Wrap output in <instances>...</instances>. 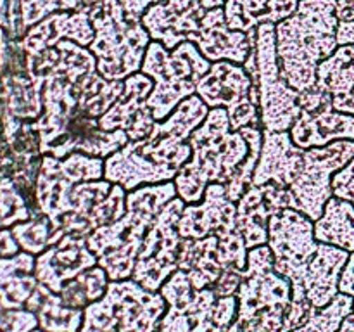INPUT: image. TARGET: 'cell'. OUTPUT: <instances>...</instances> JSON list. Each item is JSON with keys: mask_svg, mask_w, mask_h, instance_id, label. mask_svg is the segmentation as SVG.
<instances>
[{"mask_svg": "<svg viewBox=\"0 0 354 332\" xmlns=\"http://www.w3.org/2000/svg\"><path fill=\"white\" fill-rule=\"evenodd\" d=\"M337 0H299L297 10L275 24L280 76L297 92L317 85V69L339 47Z\"/></svg>", "mask_w": 354, "mask_h": 332, "instance_id": "1", "label": "cell"}, {"mask_svg": "<svg viewBox=\"0 0 354 332\" xmlns=\"http://www.w3.org/2000/svg\"><path fill=\"white\" fill-rule=\"evenodd\" d=\"M189 144L192 156L173 180L176 194L187 204L201 203L209 183L227 185L249 156V142L241 130H232L225 107L209 109L189 137Z\"/></svg>", "mask_w": 354, "mask_h": 332, "instance_id": "2", "label": "cell"}, {"mask_svg": "<svg viewBox=\"0 0 354 332\" xmlns=\"http://www.w3.org/2000/svg\"><path fill=\"white\" fill-rule=\"evenodd\" d=\"M176 194L175 182L149 183L127 192V211L109 225L99 227L86 237V244L97 256L109 280L131 279L138 251L149 228L162 208Z\"/></svg>", "mask_w": 354, "mask_h": 332, "instance_id": "3", "label": "cell"}, {"mask_svg": "<svg viewBox=\"0 0 354 332\" xmlns=\"http://www.w3.org/2000/svg\"><path fill=\"white\" fill-rule=\"evenodd\" d=\"M235 296L237 317L227 332H282L292 286L275 270L268 244L249 249L248 266Z\"/></svg>", "mask_w": 354, "mask_h": 332, "instance_id": "4", "label": "cell"}, {"mask_svg": "<svg viewBox=\"0 0 354 332\" xmlns=\"http://www.w3.org/2000/svg\"><path fill=\"white\" fill-rule=\"evenodd\" d=\"M93 37L88 48L97 59V71L111 82H124L140 71L151 35L142 19H135L116 0H93L88 9Z\"/></svg>", "mask_w": 354, "mask_h": 332, "instance_id": "5", "label": "cell"}, {"mask_svg": "<svg viewBox=\"0 0 354 332\" xmlns=\"http://www.w3.org/2000/svg\"><path fill=\"white\" fill-rule=\"evenodd\" d=\"M207 61L194 42H183L168 50L159 42H151L140 71L154 80V89L147 99L156 121H162L187 97L194 95L199 80L209 71Z\"/></svg>", "mask_w": 354, "mask_h": 332, "instance_id": "6", "label": "cell"}, {"mask_svg": "<svg viewBox=\"0 0 354 332\" xmlns=\"http://www.w3.org/2000/svg\"><path fill=\"white\" fill-rule=\"evenodd\" d=\"M159 293L168 303L156 332H227L237 317V296L218 297L211 287L196 289L176 270Z\"/></svg>", "mask_w": 354, "mask_h": 332, "instance_id": "7", "label": "cell"}, {"mask_svg": "<svg viewBox=\"0 0 354 332\" xmlns=\"http://www.w3.org/2000/svg\"><path fill=\"white\" fill-rule=\"evenodd\" d=\"M256 61H258L259 116L265 130H290L301 114L299 92L280 76L277 54L275 24L263 23L256 28Z\"/></svg>", "mask_w": 354, "mask_h": 332, "instance_id": "8", "label": "cell"}, {"mask_svg": "<svg viewBox=\"0 0 354 332\" xmlns=\"http://www.w3.org/2000/svg\"><path fill=\"white\" fill-rule=\"evenodd\" d=\"M268 246L275 259V270L289 279L292 301H304V277L318 249L315 221L301 211L283 208L270 218Z\"/></svg>", "mask_w": 354, "mask_h": 332, "instance_id": "9", "label": "cell"}, {"mask_svg": "<svg viewBox=\"0 0 354 332\" xmlns=\"http://www.w3.org/2000/svg\"><path fill=\"white\" fill-rule=\"evenodd\" d=\"M185 204V201L178 196L169 201L142 242L131 279L144 289L159 290L162 284L178 270V256L183 242L178 232V221Z\"/></svg>", "mask_w": 354, "mask_h": 332, "instance_id": "10", "label": "cell"}, {"mask_svg": "<svg viewBox=\"0 0 354 332\" xmlns=\"http://www.w3.org/2000/svg\"><path fill=\"white\" fill-rule=\"evenodd\" d=\"M354 158V140H335L325 147L306 149L299 173L289 187L294 210L317 221L324 214L332 192V176Z\"/></svg>", "mask_w": 354, "mask_h": 332, "instance_id": "11", "label": "cell"}, {"mask_svg": "<svg viewBox=\"0 0 354 332\" xmlns=\"http://www.w3.org/2000/svg\"><path fill=\"white\" fill-rule=\"evenodd\" d=\"M100 178H104V158L88 156L80 151L71 152L62 159L45 154L35 183L37 210L50 218L55 228L59 218L64 214L73 187L80 182Z\"/></svg>", "mask_w": 354, "mask_h": 332, "instance_id": "12", "label": "cell"}, {"mask_svg": "<svg viewBox=\"0 0 354 332\" xmlns=\"http://www.w3.org/2000/svg\"><path fill=\"white\" fill-rule=\"evenodd\" d=\"M258 85L252 83L248 69L232 61L211 62V68L197 83L196 93L213 107L228 111L232 130L244 127H263L259 107L252 100V92Z\"/></svg>", "mask_w": 354, "mask_h": 332, "instance_id": "13", "label": "cell"}, {"mask_svg": "<svg viewBox=\"0 0 354 332\" xmlns=\"http://www.w3.org/2000/svg\"><path fill=\"white\" fill-rule=\"evenodd\" d=\"M154 89V80L142 71L124 80V89L116 102L99 118L102 130H124L130 140H142L154 130L156 120L149 109L147 99Z\"/></svg>", "mask_w": 354, "mask_h": 332, "instance_id": "14", "label": "cell"}, {"mask_svg": "<svg viewBox=\"0 0 354 332\" xmlns=\"http://www.w3.org/2000/svg\"><path fill=\"white\" fill-rule=\"evenodd\" d=\"M207 9L203 0H158L142 16V24L152 42L173 50L183 42H192Z\"/></svg>", "mask_w": 354, "mask_h": 332, "instance_id": "15", "label": "cell"}, {"mask_svg": "<svg viewBox=\"0 0 354 332\" xmlns=\"http://www.w3.org/2000/svg\"><path fill=\"white\" fill-rule=\"evenodd\" d=\"M283 208H292L294 197L289 187L275 183L251 185L237 203V228L248 249L268 244L270 218Z\"/></svg>", "mask_w": 354, "mask_h": 332, "instance_id": "16", "label": "cell"}, {"mask_svg": "<svg viewBox=\"0 0 354 332\" xmlns=\"http://www.w3.org/2000/svg\"><path fill=\"white\" fill-rule=\"evenodd\" d=\"M118 315V332H156L168 303L159 290H147L133 279L111 280Z\"/></svg>", "mask_w": 354, "mask_h": 332, "instance_id": "17", "label": "cell"}, {"mask_svg": "<svg viewBox=\"0 0 354 332\" xmlns=\"http://www.w3.org/2000/svg\"><path fill=\"white\" fill-rule=\"evenodd\" d=\"M97 265V256L86 239L64 235L57 244L40 252L35 263V277L52 293H61L66 282Z\"/></svg>", "mask_w": 354, "mask_h": 332, "instance_id": "18", "label": "cell"}, {"mask_svg": "<svg viewBox=\"0 0 354 332\" xmlns=\"http://www.w3.org/2000/svg\"><path fill=\"white\" fill-rule=\"evenodd\" d=\"M192 42L207 61H232L235 64H244L256 45V30L249 33L232 30L225 19L223 7H216L204 14L199 31Z\"/></svg>", "mask_w": 354, "mask_h": 332, "instance_id": "19", "label": "cell"}, {"mask_svg": "<svg viewBox=\"0 0 354 332\" xmlns=\"http://www.w3.org/2000/svg\"><path fill=\"white\" fill-rule=\"evenodd\" d=\"M289 133L294 144L304 151L325 147L335 140H354V116L335 111L332 102L315 109H301Z\"/></svg>", "mask_w": 354, "mask_h": 332, "instance_id": "20", "label": "cell"}, {"mask_svg": "<svg viewBox=\"0 0 354 332\" xmlns=\"http://www.w3.org/2000/svg\"><path fill=\"white\" fill-rule=\"evenodd\" d=\"M304 149L297 147L287 131H270L263 128V147L258 166L252 175V185L275 183L290 187L299 173Z\"/></svg>", "mask_w": 354, "mask_h": 332, "instance_id": "21", "label": "cell"}, {"mask_svg": "<svg viewBox=\"0 0 354 332\" xmlns=\"http://www.w3.org/2000/svg\"><path fill=\"white\" fill-rule=\"evenodd\" d=\"M237 203L227 196L225 183H209L204 199L197 204H185L178 221V232L183 239H203L218 228L235 223Z\"/></svg>", "mask_w": 354, "mask_h": 332, "instance_id": "22", "label": "cell"}, {"mask_svg": "<svg viewBox=\"0 0 354 332\" xmlns=\"http://www.w3.org/2000/svg\"><path fill=\"white\" fill-rule=\"evenodd\" d=\"M95 31L88 12L85 10H66V12L50 14L30 28L23 40L26 55H37L48 47H54L61 40H73L76 44L88 47L92 44Z\"/></svg>", "mask_w": 354, "mask_h": 332, "instance_id": "23", "label": "cell"}, {"mask_svg": "<svg viewBox=\"0 0 354 332\" xmlns=\"http://www.w3.org/2000/svg\"><path fill=\"white\" fill-rule=\"evenodd\" d=\"M349 251L337 246L318 242L304 277V294L313 306L324 308L339 294V280L348 263Z\"/></svg>", "mask_w": 354, "mask_h": 332, "instance_id": "24", "label": "cell"}, {"mask_svg": "<svg viewBox=\"0 0 354 332\" xmlns=\"http://www.w3.org/2000/svg\"><path fill=\"white\" fill-rule=\"evenodd\" d=\"M317 85L330 93L335 111L354 116V44L339 45L318 64Z\"/></svg>", "mask_w": 354, "mask_h": 332, "instance_id": "25", "label": "cell"}, {"mask_svg": "<svg viewBox=\"0 0 354 332\" xmlns=\"http://www.w3.org/2000/svg\"><path fill=\"white\" fill-rule=\"evenodd\" d=\"M178 270L187 272L196 289L213 287L225 270L223 258L218 248V235L209 234L203 239H183Z\"/></svg>", "mask_w": 354, "mask_h": 332, "instance_id": "26", "label": "cell"}, {"mask_svg": "<svg viewBox=\"0 0 354 332\" xmlns=\"http://www.w3.org/2000/svg\"><path fill=\"white\" fill-rule=\"evenodd\" d=\"M299 0H227L225 19L232 30H256L263 23L279 24L297 10Z\"/></svg>", "mask_w": 354, "mask_h": 332, "instance_id": "27", "label": "cell"}, {"mask_svg": "<svg viewBox=\"0 0 354 332\" xmlns=\"http://www.w3.org/2000/svg\"><path fill=\"white\" fill-rule=\"evenodd\" d=\"M26 306L30 311H35L38 325L44 332H78L83 324L82 308L66 304L61 294L52 293L40 282L28 299Z\"/></svg>", "mask_w": 354, "mask_h": 332, "instance_id": "28", "label": "cell"}, {"mask_svg": "<svg viewBox=\"0 0 354 332\" xmlns=\"http://www.w3.org/2000/svg\"><path fill=\"white\" fill-rule=\"evenodd\" d=\"M315 237L318 242L354 251V204L332 196L325 204L324 214L315 221Z\"/></svg>", "mask_w": 354, "mask_h": 332, "instance_id": "29", "label": "cell"}, {"mask_svg": "<svg viewBox=\"0 0 354 332\" xmlns=\"http://www.w3.org/2000/svg\"><path fill=\"white\" fill-rule=\"evenodd\" d=\"M109 275L102 266L95 265L92 268L85 270L75 277L73 280L64 284L61 289V297L66 304L73 308H85L93 301L100 299L106 294L109 286Z\"/></svg>", "mask_w": 354, "mask_h": 332, "instance_id": "30", "label": "cell"}, {"mask_svg": "<svg viewBox=\"0 0 354 332\" xmlns=\"http://www.w3.org/2000/svg\"><path fill=\"white\" fill-rule=\"evenodd\" d=\"M12 235L24 251L31 255H40L50 246L57 244L64 237V232L55 230L50 218L45 216L44 213H38L33 214L30 221L16 225L12 228Z\"/></svg>", "mask_w": 354, "mask_h": 332, "instance_id": "31", "label": "cell"}, {"mask_svg": "<svg viewBox=\"0 0 354 332\" xmlns=\"http://www.w3.org/2000/svg\"><path fill=\"white\" fill-rule=\"evenodd\" d=\"M354 297L339 293L327 306L317 308L310 320L292 332H337L342 320L353 313Z\"/></svg>", "mask_w": 354, "mask_h": 332, "instance_id": "32", "label": "cell"}, {"mask_svg": "<svg viewBox=\"0 0 354 332\" xmlns=\"http://www.w3.org/2000/svg\"><path fill=\"white\" fill-rule=\"evenodd\" d=\"M78 332H118L116 304L109 290L83 308V324Z\"/></svg>", "mask_w": 354, "mask_h": 332, "instance_id": "33", "label": "cell"}, {"mask_svg": "<svg viewBox=\"0 0 354 332\" xmlns=\"http://www.w3.org/2000/svg\"><path fill=\"white\" fill-rule=\"evenodd\" d=\"M82 2L80 0H21V17H23V28H33L52 12H66V10H80Z\"/></svg>", "mask_w": 354, "mask_h": 332, "instance_id": "34", "label": "cell"}, {"mask_svg": "<svg viewBox=\"0 0 354 332\" xmlns=\"http://www.w3.org/2000/svg\"><path fill=\"white\" fill-rule=\"evenodd\" d=\"M315 311H317V306H313L308 299L290 301L286 313H283L282 332H292L299 329L301 325H304L310 320Z\"/></svg>", "mask_w": 354, "mask_h": 332, "instance_id": "35", "label": "cell"}, {"mask_svg": "<svg viewBox=\"0 0 354 332\" xmlns=\"http://www.w3.org/2000/svg\"><path fill=\"white\" fill-rule=\"evenodd\" d=\"M332 192L354 204V158L332 176Z\"/></svg>", "mask_w": 354, "mask_h": 332, "instance_id": "36", "label": "cell"}, {"mask_svg": "<svg viewBox=\"0 0 354 332\" xmlns=\"http://www.w3.org/2000/svg\"><path fill=\"white\" fill-rule=\"evenodd\" d=\"M242 277H244V270L241 268H228L223 270L221 277L218 279V282L214 284L211 289L214 290L218 297H228V296H235L241 287Z\"/></svg>", "mask_w": 354, "mask_h": 332, "instance_id": "37", "label": "cell"}, {"mask_svg": "<svg viewBox=\"0 0 354 332\" xmlns=\"http://www.w3.org/2000/svg\"><path fill=\"white\" fill-rule=\"evenodd\" d=\"M339 293L349 294L354 297V251L349 252L348 263H346L344 270L341 273V280H339Z\"/></svg>", "mask_w": 354, "mask_h": 332, "instance_id": "38", "label": "cell"}, {"mask_svg": "<svg viewBox=\"0 0 354 332\" xmlns=\"http://www.w3.org/2000/svg\"><path fill=\"white\" fill-rule=\"evenodd\" d=\"M339 21H354V0H337Z\"/></svg>", "mask_w": 354, "mask_h": 332, "instance_id": "39", "label": "cell"}, {"mask_svg": "<svg viewBox=\"0 0 354 332\" xmlns=\"http://www.w3.org/2000/svg\"><path fill=\"white\" fill-rule=\"evenodd\" d=\"M339 332H354V311L342 320L341 327H339Z\"/></svg>", "mask_w": 354, "mask_h": 332, "instance_id": "40", "label": "cell"}, {"mask_svg": "<svg viewBox=\"0 0 354 332\" xmlns=\"http://www.w3.org/2000/svg\"><path fill=\"white\" fill-rule=\"evenodd\" d=\"M225 2H227V0H203L204 7H206L207 10L216 9V7H223Z\"/></svg>", "mask_w": 354, "mask_h": 332, "instance_id": "41", "label": "cell"}, {"mask_svg": "<svg viewBox=\"0 0 354 332\" xmlns=\"http://www.w3.org/2000/svg\"><path fill=\"white\" fill-rule=\"evenodd\" d=\"M80 2H82V9L80 10H85V12H88V9L92 7L93 0H80Z\"/></svg>", "mask_w": 354, "mask_h": 332, "instance_id": "42", "label": "cell"}, {"mask_svg": "<svg viewBox=\"0 0 354 332\" xmlns=\"http://www.w3.org/2000/svg\"><path fill=\"white\" fill-rule=\"evenodd\" d=\"M33 332H40V331H33ZM41 332H44V331H41Z\"/></svg>", "mask_w": 354, "mask_h": 332, "instance_id": "43", "label": "cell"}, {"mask_svg": "<svg viewBox=\"0 0 354 332\" xmlns=\"http://www.w3.org/2000/svg\"><path fill=\"white\" fill-rule=\"evenodd\" d=\"M353 311H354V306H353Z\"/></svg>", "mask_w": 354, "mask_h": 332, "instance_id": "44", "label": "cell"}]
</instances>
